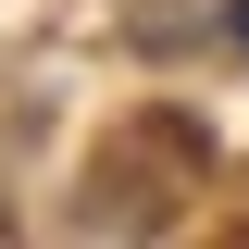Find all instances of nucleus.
I'll return each mask as SVG.
<instances>
[{"label":"nucleus","mask_w":249,"mask_h":249,"mask_svg":"<svg viewBox=\"0 0 249 249\" xmlns=\"http://www.w3.org/2000/svg\"><path fill=\"white\" fill-rule=\"evenodd\" d=\"M237 37H249V0H237Z\"/></svg>","instance_id":"f257e3e1"}]
</instances>
